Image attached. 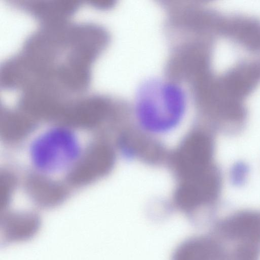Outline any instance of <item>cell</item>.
Segmentation results:
<instances>
[{
  "label": "cell",
  "mask_w": 260,
  "mask_h": 260,
  "mask_svg": "<svg viewBox=\"0 0 260 260\" xmlns=\"http://www.w3.org/2000/svg\"><path fill=\"white\" fill-rule=\"evenodd\" d=\"M101 52L84 24H47L32 34L15 56L20 85L41 93L68 96L86 88L90 66Z\"/></svg>",
  "instance_id": "6da1fadb"
},
{
  "label": "cell",
  "mask_w": 260,
  "mask_h": 260,
  "mask_svg": "<svg viewBox=\"0 0 260 260\" xmlns=\"http://www.w3.org/2000/svg\"><path fill=\"white\" fill-rule=\"evenodd\" d=\"M28 148L32 168L40 174L52 177L72 173L80 165L84 152L79 135L62 124L42 130Z\"/></svg>",
  "instance_id": "7a4b0ae2"
},
{
  "label": "cell",
  "mask_w": 260,
  "mask_h": 260,
  "mask_svg": "<svg viewBox=\"0 0 260 260\" xmlns=\"http://www.w3.org/2000/svg\"><path fill=\"white\" fill-rule=\"evenodd\" d=\"M224 247L227 260H260V212L242 210L216 222L210 232Z\"/></svg>",
  "instance_id": "3957f363"
},
{
  "label": "cell",
  "mask_w": 260,
  "mask_h": 260,
  "mask_svg": "<svg viewBox=\"0 0 260 260\" xmlns=\"http://www.w3.org/2000/svg\"><path fill=\"white\" fill-rule=\"evenodd\" d=\"M139 92L137 111L143 125L165 131L177 123L183 112L185 95L176 84L150 82Z\"/></svg>",
  "instance_id": "277c9868"
},
{
  "label": "cell",
  "mask_w": 260,
  "mask_h": 260,
  "mask_svg": "<svg viewBox=\"0 0 260 260\" xmlns=\"http://www.w3.org/2000/svg\"><path fill=\"white\" fill-rule=\"evenodd\" d=\"M176 181L173 204L188 216H195L201 210L212 205L217 197L220 180L214 166Z\"/></svg>",
  "instance_id": "5b68a950"
},
{
  "label": "cell",
  "mask_w": 260,
  "mask_h": 260,
  "mask_svg": "<svg viewBox=\"0 0 260 260\" xmlns=\"http://www.w3.org/2000/svg\"><path fill=\"white\" fill-rule=\"evenodd\" d=\"M213 145L210 137L200 130H193L181 141L168 160L175 178L212 165Z\"/></svg>",
  "instance_id": "8992f818"
},
{
  "label": "cell",
  "mask_w": 260,
  "mask_h": 260,
  "mask_svg": "<svg viewBox=\"0 0 260 260\" xmlns=\"http://www.w3.org/2000/svg\"><path fill=\"white\" fill-rule=\"evenodd\" d=\"M119 139L124 152L143 162L159 164L168 156L162 145L142 130L126 127Z\"/></svg>",
  "instance_id": "52a82bcc"
},
{
  "label": "cell",
  "mask_w": 260,
  "mask_h": 260,
  "mask_svg": "<svg viewBox=\"0 0 260 260\" xmlns=\"http://www.w3.org/2000/svg\"><path fill=\"white\" fill-rule=\"evenodd\" d=\"M171 260H226V255L220 242L209 233L182 242L173 251Z\"/></svg>",
  "instance_id": "ba28073f"
},
{
  "label": "cell",
  "mask_w": 260,
  "mask_h": 260,
  "mask_svg": "<svg viewBox=\"0 0 260 260\" xmlns=\"http://www.w3.org/2000/svg\"><path fill=\"white\" fill-rule=\"evenodd\" d=\"M40 226V219L35 213H6L1 220V243L6 245L29 240L37 234Z\"/></svg>",
  "instance_id": "9c48e42d"
}]
</instances>
